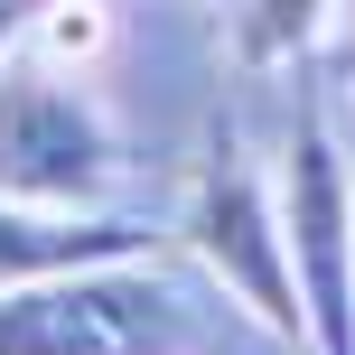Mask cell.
Here are the masks:
<instances>
[{
	"label": "cell",
	"instance_id": "obj_6",
	"mask_svg": "<svg viewBox=\"0 0 355 355\" xmlns=\"http://www.w3.org/2000/svg\"><path fill=\"white\" fill-rule=\"evenodd\" d=\"M337 10L346 0H243L234 10V47H243V66H290Z\"/></svg>",
	"mask_w": 355,
	"mask_h": 355
},
{
	"label": "cell",
	"instance_id": "obj_3",
	"mask_svg": "<svg viewBox=\"0 0 355 355\" xmlns=\"http://www.w3.org/2000/svg\"><path fill=\"white\" fill-rule=\"evenodd\" d=\"M178 234H187L196 271H206V281L225 290L243 318H262L281 346H309L300 271H290V234H281V178L252 159L234 131L206 150V168H196V187H187Z\"/></svg>",
	"mask_w": 355,
	"mask_h": 355
},
{
	"label": "cell",
	"instance_id": "obj_7",
	"mask_svg": "<svg viewBox=\"0 0 355 355\" xmlns=\"http://www.w3.org/2000/svg\"><path fill=\"white\" fill-rule=\"evenodd\" d=\"M28 47L47 56V66L85 75L94 56L112 47V10H103V0H37V10H28Z\"/></svg>",
	"mask_w": 355,
	"mask_h": 355
},
{
	"label": "cell",
	"instance_id": "obj_4",
	"mask_svg": "<svg viewBox=\"0 0 355 355\" xmlns=\"http://www.w3.org/2000/svg\"><path fill=\"white\" fill-rule=\"evenodd\" d=\"M271 178H281V234H290V271H300L309 355H355V168L337 131L309 112L281 141Z\"/></svg>",
	"mask_w": 355,
	"mask_h": 355
},
{
	"label": "cell",
	"instance_id": "obj_5",
	"mask_svg": "<svg viewBox=\"0 0 355 355\" xmlns=\"http://www.w3.org/2000/svg\"><path fill=\"white\" fill-rule=\"evenodd\" d=\"M112 252H150V234L131 215H103V206H28V196H0V290H28V281L75 271V262H112Z\"/></svg>",
	"mask_w": 355,
	"mask_h": 355
},
{
	"label": "cell",
	"instance_id": "obj_2",
	"mask_svg": "<svg viewBox=\"0 0 355 355\" xmlns=\"http://www.w3.org/2000/svg\"><path fill=\"white\" fill-rule=\"evenodd\" d=\"M122 187V131L112 112L85 94L75 66L19 37L0 56V196H28V206H103Z\"/></svg>",
	"mask_w": 355,
	"mask_h": 355
},
{
	"label": "cell",
	"instance_id": "obj_1",
	"mask_svg": "<svg viewBox=\"0 0 355 355\" xmlns=\"http://www.w3.org/2000/svg\"><path fill=\"white\" fill-rule=\"evenodd\" d=\"M206 309L150 252L47 271L28 290H0V355H196Z\"/></svg>",
	"mask_w": 355,
	"mask_h": 355
},
{
	"label": "cell",
	"instance_id": "obj_8",
	"mask_svg": "<svg viewBox=\"0 0 355 355\" xmlns=\"http://www.w3.org/2000/svg\"><path fill=\"white\" fill-rule=\"evenodd\" d=\"M28 10H37V0H0V56H10L19 37H28Z\"/></svg>",
	"mask_w": 355,
	"mask_h": 355
}]
</instances>
